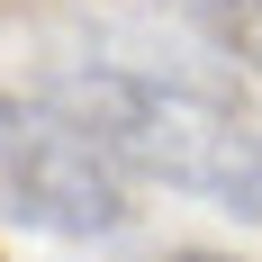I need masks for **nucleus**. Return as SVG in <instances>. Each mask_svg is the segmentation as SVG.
I'll use <instances>...</instances> for the list:
<instances>
[{"label":"nucleus","instance_id":"3","mask_svg":"<svg viewBox=\"0 0 262 262\" xmlns=\"http://www.w3.org/2000/svg\"><path fill=\"white\" fill-rule=\"evenodd\" d=\"M163 262H235V253H163Z\"/></svg>","mask_w":262,"mask_h":262},{"label":"nucleus","instance_id":"2","mask_svg":"<svg viewBox=\"0 0 262 262\" xmlns=\"http://www.w3.org/2000/svg\"><path fill=\"white\" fill-rule=\"evenodd\" d=\"M0 199L18 208V226L36 235H63V244H100V235H127V181L100 163V145L54 118L36 91H0Z\"/></svg>","mask_w":262,"mask_h":262},{"label":"nucleus","instance_id":"1","mask_svg":"<svg viewBox=\"0 0 262 262\" xmlns=\"http://www.w3.org/2000/svg\"><path fill=\"white\" fill-rule=\"evenodd\" d=\"M36 100L54 118H73L118 181L136 172V181H163V190H190V199L253 217V127H244V108L208 100L190 81H163V73H127V63H73Z\"/></svg>","mask_w":262,"mask_h":262}]
</instances>
